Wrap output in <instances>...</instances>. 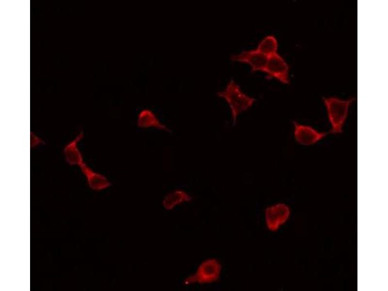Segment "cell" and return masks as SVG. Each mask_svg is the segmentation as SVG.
<instances>
[{
  "label": "cell",
  "mask_w": 388,
  "mask_h": 291,
  "mask_svg": "<svg viewBox=\"0 0 388 291\" xmlns=\"http://www.w3.org/2000/svg\"><path fill=\"white\" fill-rule=\"evenodd\" d=\"M227 103L230 110L233 124H235L238 116L250 109L255 103L256 99L245 93L240 86L233 80H230L225 88L217 93Z\"/></svg>",
  "instance_id": "cell-1"
},
{
  "label": "cell",
  "mask_w": 388,
  "mask_h": 291,
  "mask_svg": "<svg viewBox=\"0 0 388 291\" xmlns=\"http://www.w3.org/2000/svg\"><path fill=\"white\" fill-rule=\"evenodd\" d=\"M355 100L354 98L342 99L335 97L323 98L330 133L339 134L342 132L350 108Z\"/></svg>",
  "instance_id": "cell-2"
},
{
  "label": "cell",
  "mask_w": 388,
  "mask_h": 291,
  "mask_svg": "<svg viewBox=\"0 0 388 291\" xmlns=\"http://www.w3.org/2000/svg\"><path fill=\"white\" fill-rule=\"evenodd\" d=\"M222 270L220 263L215 259H209L202 262L194 273L185 280L186 284H207L216 281Z\"/></svg>",
  "instance_id": "cell-3"
},
{
  "label": "cell",
  "mask_w": 388,
  "mask_h": 291,
  "mask_svg": "<svg viewBox=\"0 0 388 291\" xmlns=\"http://www.w3.org/2000/svg\"><path fill=\"white\" fill-rule=\"evenodd\" d=\"M293 134L296 142L303 146L315 145L324 138L327 132L321 131L307 124L296 121L293 122Z\"/></svg>",
  "instance_id": "cell-4"
},
{
  "label": "cell",
  "mask_w": 388,
  "mask_h": 291,
  "mask_svg": "<svg viewBox=\"0 0 388 291\" xmlns=\"http://www.w3.org/2000/svg\"><path fill=\"white\" fill-rule=\"evenodd\" d=\"M290 214V208L285 203H278L267 207L264 212L267 228L276 231L288 221Z\"/></svg>",
  "instance_id": "cell-5"
},
{
  "label": "cell",
  "mask_w": 388,
  "mask_h": 291,
  "mask_svg": "<svg viewBox=\"0 0 388 291\" xmlns=\"http://www.w3.org/2000/svg\"><path fill=\"white\" fill-rule=\"evenodd\" d=\"M270 78H274L284 84L290 82V68L284 58L278 53L268 57L264 70Z\"/></svg>",
  "instance_id": "cell-6"
},
{
  "label": "cell",
  "mask_w": 388,
  "mask_h": 291,
  "mask_svg": "<svg viewBox=\"0 0 388 291\" xmlns=\"http://www.w3.org/2000/svg\"><path fill=\"white\" fill-rule=\"evenodd\" d=\"M268 57L256 48L243 50L231 56V60L248 65L252 72H264Z\"/></svg>",
  "instance_id": "cell-7"
},
{
  "label": "cell",
  "mask_w": 388,
  "mask_h": 291,
  "mask_svg": "<svg viewBox=\"0 0 388 291\" xmlns=\"http://www.w3.org/2000/svg\"><path fill=\"white\" fill-rule=\"evenodd\" d=\"M136 122L137 126L141 129L154 128L167 132H171L170 129L149 109H144L140 111Z\"/></svg>",
  "instance_id": "cell-8"
},
{
  "label": "cell",
  "mask_w": 388,
  "mask_h": 291,
  "mask_svg": "<svg viewBox=\"0 0 388 291\" xmlns=\"http://www.w3.org/2000/svg\"><path fill=\"white\" fill-rule=\"evenodd\" d=\"M80 167L91 189L97 191H102L111 186V183L106 176L95 171L85 162Z\"/></svg>",
  "instance_id": "cell-9"
},
{
  "label": "cell",
  "mask_w": 388,
  "mask_h": 291,
  "mask_svg": "<svg viewBox=\"0 0 388 291\" xmlns=\"http://www.w3.org/2000/svg\"><path fill=\"white\" fill-rule=\"evenodd\" d=\"M83 138L82 133H79L75 138L67 144L64 148V154L66 161L71 165L80 166L84 162L78 144Z\"/></svg>",
  "instance_id": "cell-10"
},
{
  "label": "cell",
  "mask_w": 388,
  "mask_h": 291,
  "mask_svg": "<svg viewBox=\"0 0 388 291\" xmlns=\"http://www.w3.org/2000/svg\"><path fill=\"white\" fill-rule=\"evenodd\" d=\"M191 196L181 189H176L166 194L162 201L163 207L167 210H171L176 206L191 201Z\"/></svg>",
  "instance_id": "cell-11"
},
{
  "label": "cell",
  "mask_w": 388,
  "mask_h": 291,
  "mask_svg": "<svg viewBox=\"0 0 388 291\" xmlns=\"http://www.w3.org/2000/svg\"><path fill=\"white\" fill-rule=\"evenodd\" d=\"M278 43L276 38L273 34L264 37L258 43L256 49L268 57L277 53Z\"/></svg>",
  "instance_id": "cell-12"
}]
</instances>
